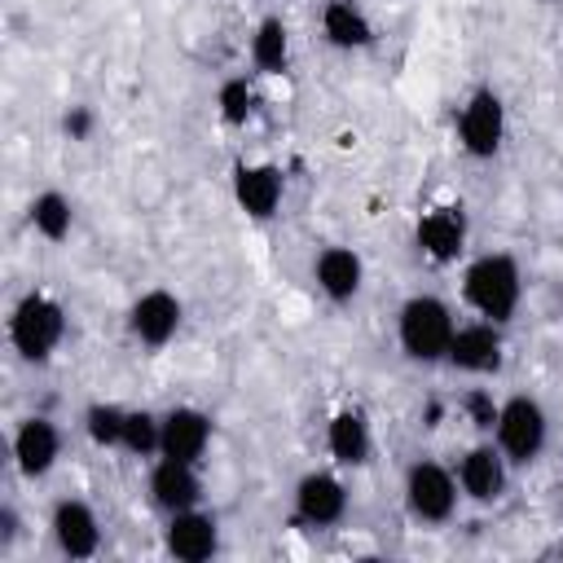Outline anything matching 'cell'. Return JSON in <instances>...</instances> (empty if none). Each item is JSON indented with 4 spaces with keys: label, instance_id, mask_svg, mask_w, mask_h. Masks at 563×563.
I'll list each match as a JSON object with an SVG mask.
<instances>
[{
    "label": "cell",
    "instance_id": "cell-1",
    "mask_svg": "<svg viewBox=\"0 0 563 563\" xmlns=\"http://www.w3.org/2000/svg\"><path fill=\"white\" fill-rule=\"evenodd\" d=\"M462 303L497 325H510L523 303V268L510 251H479L462 264Z\"/></svg>",
    "mask_w": 563,
    "mask_h": 563
},
{
    "label": "cell",
    "instance_id": "cell-2",
    "mask_svg": "<svg viewBox=\"0 0 563 563\" xmlns=\"http://www.w3.org/2000/svg\"><path fill=\"white\" fill-rule=\"evenodd\" d=\"M66 303L53 295V290H22L9 308V321H4V334H9V347L18 361L26 365H44L53 361V352L66 343Z\"/></svg>",
    "mask_w": 563,
    "mask_h": 563
},
{
    "label": "cell",
    "instance_id": "cell-3",
    "mask_svg": "<svg viewBox=\"0 0 563 563\" xmlns=\"http://www.w3.org/2000/svg\"><path fill=\"white\" fill-rule=\"evenodd\" d=\"M453 330H457L453 303L431 290H418L396 308V347L413 365H444Z\"/></svg>",
    "mask_w": 563,
    "mask_h": 563
},
{
    "label": "cell",
    "instance_id": "cell-4",
    "mask_svg": "<svg viewBox=\"0 0 563 563\" xmlns=\"http://www.w3.org/2000/svg\"><path fill=\"white\" fill-rule=\"evenodd\" d=\"M400 501L409 510L413 523H427V528H440L457 515V506L466 501L462 488H457V475L453 466L435 462V457H413L400 475Z\"/></svg>",
    "mask_w": 563,
    "mask_h": 563
},
{
    "label": "cell",
    "instance_id": "cell-5",
    "mask_svg": "<svg viewBox=\"0 0 563 563\" xmlns=\"http://www.w3.org/2000/svg\"><path fill=\"white\" fill-rule=\"evenodd\" d=\"M493 444L506 453L510 466H532L545 444H550V413L537 396L528 391H510L501 405H497V422H493Z\"/></svg>",
    "mask_w": 563,
    "mask_h": 563
},
{
    "label": "cell",
    "instance_id": "cell-6",
    "mask_svg": "<svg viewBox=\"0 0 563 563\" xmlns=\"http://www.w3.org/2000/svg\"><path fill=\"white\" fill-rule=\"evenodd\" d=\"M506 132H510V119H506V101L497 88L479 84L466 92V101L457 106V119H453V136H457V150L475 163H488L501 154L506 145Z\"/></svg>",
    "mask_w": 563,
    "mask_h": 563
},
{
    "label": "cell",
    "instance_id": "cell-7",
    "mask_svg": "<svg viewBox=\"0 0 563 563\" xmlns=\"http://www.w3.org/2000/svg\"><path fill=\"white\" fill-rule=\"evenodd\" d=\"M347 501H352L347 479L334 466H312L290 488V519L308 532H325L347 519Z\"/></svg>",
    "mask_w": 563,
    "mask_h": 563
},
{
    "label": "cell",
    "instance_id": "cell-8",
    "mask_svg": "<svg viewBox=\"0 0 563 563\" xmlns=\"http://www.w3.org/2000/svg\"><path fill=\"white\" fill-rule=\"evenodd\" d=\"M413 246L427 264L435 268H449L466 255L471 246V216L462 202H431L418 211L413 220Z\"/></svg>",
    "mask_w": 563,
    "mask_h": 563
},
{
    "label": "cell",
    "instance_id": "cell-9",
    "mask_svg": "<svg viewBox=\"0 0 563 563\" xmlns=\"http://www.w3.org/2000/svg\"><path fill=\"white\" fill-rule=\"evenodd\" d=\"M510 471H515V466H510L506 453L493 444V435H479L475 444H466V449L457 453V466H453L462 497L475 501V506H497V501L506 497V488H510Z\"/></svg>",
    "mask_w": 563,
    "mask_h": 563
},
{
    "label": "cell",
    "instance_id": "cell-10",
    "mask_svg": "<svg viewBox=\"0 0 563 563\" xmlns=\"http://www.w3.org/2000/svg\"><path fill=\"white\" fill-rule=\"evenodd\" d=\"M229 189H233L238 211H242L246 220L264 224V220H273V216L282 211V202H286V172H282L277 163H268V158H242V163H233V172H229Z\"/></svg>",
    "mask_w": 563,
    "mask_h": 563
},
{
    "label": "cell",
    "instance_id": "cell-11",
    "mask_svg": "<svg viewBox=\"0 0 563 563\" xmlns=\"http://www.w3.org/2000/svg\"><path fill=\"white\" fill-rule=\"evenodd\" d=\"M444 365L457 369V374H471V378H488V374H497V369L506 365V325L484 321V317L457 321Z\"/></svg>",
    "mask_w": 563,
    "mask_h": 563
},
{
    "label": "cell",
    "instance_id": "cell-12",
    "mask_svg": "<svg viewBox=\"0 0 563 563\" xmlns=\"http://www.w3.org/2000/svg\"><path fill=\"white\" fill-rule=\"evenodd\" d=\"M180 325H185V303L167 286H150L128 303V334L150 352H163L180 334Z\"/></svg>",
    "mask_w": 563,
    "mask_h": 563
},
{
    "label": "cell",
    "instance_id": "cell-13",
    "mask_svg": "<svg viewBox=\"0 0 563 563\" xmlns=\"http://www.w3.org/2000/svg\"><path fill=\"white\" fill-rule=\"evenodd\" d=\"M9 457L22 479H48L62 462V427L48 413H26L9 435Z\"/></svg>",
    "mask_w": 563,
    "mask_h": 563
},
{
    "label": "cell",
    "instance_id": "cell-14",
    "mask_svg": "<svg viewBox=\"0 0 563 563\" xmlns=\"http://www.w3.org/2000/svg\"><path fill=\"white\" fill-rule=\"evenodd\" d=\"M48 537L62 559H97L101 550V515L88 497H57L48 510Z\"/></svg>",
    "mask_w": 563,
    "mask_h": 563
},
{
    "label": "cell",
    "instance_id": "cell-15",
    "mask_svg": "<svg viewBox=\"0 0 563 563\" xmlns=\"http://www.w3.org/2000/svg\"><path fill=\"white\" fill-rule=\"evenodd\" d=\"M202 462H180V457H154L150 462V475H145V493H150V506L163 510V515H176V510H189V506H202Z\"/></svg>",
    "mask_w": 563,
    "mask_h": 563
},
{
    "label": "cell",
    "instance_id": "cell-16",
    "mask_svg": "<svg viewBox=\"0 0 563 563\" xmlns=\"http://www.w3.org/2000/svg\"><path fill=\"white\" fill-rule=\"evenodd\" d=\"M321 440H325V453H330V462L339 471H356V466H365L374 457V422H369V413L361 405H339L325 418Z\"/></svg>",
    "mask_w": 563,
    "mask_h": 563
},
{
    "label": "cell",
    "instance_id": "cell-17",
    "mask_svg": "<svg viewBox=\"0 0 563 563\" xmlns=\"http://www.w3.org/2000/svg\"><path fill=\"white\" fill-rule=\"evenodd\" d=\"M163 550L180 563H207L220 554V519L202 506L176 510L163 523Z\"/></svg>",
    "mask_w": 563,
    "mask_h": 563
},
{
    "label": "cell",
    "instance_id": "cell-18",
    "mask_svg": "<svg viewBox=\"0 0 563 563\" xmlns=\"http://www.w3.org/2000/svg\"><path fill=\"white\" fill-rule=\"evenodd\" d=\"M312 282H317V290H321L334 308H343V303H352V299L361 295V286H365V260H361L352 246L330 242V246H321V251L312 255Z\"/></svg>",
    "mask_w": 563,
    "mask_h": 563
},
{
    "label": "cell",
    "instance_id": "cell-19",
    "mask_svg": "<svg viewBox=\"0 0 563 563\" xmlns=\"http://www.w3.org/2000/svg\"><path fill=\"white\" fill-rule=\"evenodd\" d=\"M216 422L207 409L198 405H172L163 409V457H180V462H202L211 449Z\"/></svg>",
    "mask_w": 563,
    "mask_h": 563
},
{
    "label": "cell",
    "instance_id": "cell-20",
    "mask_svg": "<svg viewBox=\"0 0 563 563\" xmlns=\"http://www.w3.org/2000/svg\"><path fill=\"white\" fill-rule=\"evenodd\" d=\"M317 22H321V40L330 48H339V53H361L378 35L374 18H369V9L361 0H325Z\"/></svg>",
    "mask_w": 563,
    "mask_h": 563
},
{
    "label": "cell",
    "instance_id": "cell-21",
    "mask_svg": "<svg viewBox=\"0 0 563 563\" xmlns=\"http://www.w3.org/2000/svg\"><path fill=\"white\" fill-rule=\"evenodd\" d=\"M246 57H251V75H260V79H277V75L290 70L295 44H290V26H286L282 13H264V18L251 26Z\"/></svg>",
    "mask_w": 563,
    "mask_h": 563
},
{
    "label": "cell",
    "instance_id": "cell-22",
    "mask_svg": "<svg viewBox=\"0 0 563 563\" xmlns=\"http://www.w3.org/2000/svg\"><path fill=\"white\" fill-rule=\"evenodd\" d=\"M26 224L44 238V242H66L70 229H75V202L62 194V189H40L31 202H26Z\"/></svg>",
    "mask_w": 563,
    "mask_h": 563
},
{
    "label": "cell",
    "instance_id": "cell-23",
    "mask_svg": "<svg viewBox=\"0 0 563 563\" xmlns=\"http://www.w3.org/2000/svg\"><path fill=\"white\" fill-rule=\"evenodd\" d=\"M260 75H229L216 88V119L224 128H246L260 110Z\"/></svg>",
    "mask_w": 563,
    "mask_h": 563
},
{
    "label": "cell",
    "instance_id": "cell-24",
    "mask_svg": "<svg viewBox=\"0 0 563 563\" xmlns=\"http://www.w3.org/2000/svg\"><path fill=\"white\" fill-rule=\"evenodd\" d=\"M158 449H163V413L128 405V427H123V444H119V453L154 462Z\"/></svg>",
    "mask_w": 563,
    "mask_h": 563
},
{
    "label": "cell",
    "instance_id": "cell-25",
    "mask_svg": "<svg viewBox=\"0 0 563 563\" xmlns=\"http://www.w3.org/2000/svg\"><path fill=\"white\" fill-rule=\"evenodd\" d=\"M79 422H84L88 444H97V449H119V444H123V427H128V405H119V400H92Z\"/></svg>",
    "mask_w": 563,
    "mask_h": 563
},
{
    "label": "cell",
    "instance_id": "cell-26",
    "mask_svg": "<svg viewBox=\"0 0 563 563\" xmlns=\"http://www.w3.org/2000/svg\"><path fill=\"white\" fill-rule=\"evenodd\" d=\"M497 396L488 391V387H471L466 396H462V413H466V422L479 431V435H488L493 431V422H497Z\"/></svg>",
    "mask_w": 563,
    "mask_h": 563
},
{
    "label": "cell",
    "instance_id": "cell-27",
    "mask_svg": "<svg viewBox=\"0 0 563 563\" xmlns=\"http://www.w3.org/2000/svg\"><path fill=\"white\" fill-rule=\"evenodd\" d=\"M92 128H97V114H92V106H66L62 110V132L70 136V141H88L92 136Z\"/></svg>",
    "mask_w": 563,
    "mask_h": 563
},
{
    "label": "cell",
    "instance_id": "cell-28",
    "mask_svg": "<svg viewBox=\"0 0 563 563\" xmlns=\"http://www.w3.org/2000/svg\"><path fill=\"white\" fill-rule=\"evenodd\" d=\"M18 532H22V519H18V510L4 501V506H0V550H9V545L18 541Z\"/></svg>",
    "mask_w": 563,
    "mask_h": 563
},
{
    "label": "cell",
    "instance_id": "cell-29",
    "mask_svg": "<svg viewBox=\"0 0 563 563\" xmlns=\"http://www.w3.org/2000/svg\"><path fill=\"white\" fill-rule=\"evenodd\" d=\"M559 488H563V484H559Z\"/></svg>",
    "mask_w": 563,
    "mask_h": 563
}]
</instances>
